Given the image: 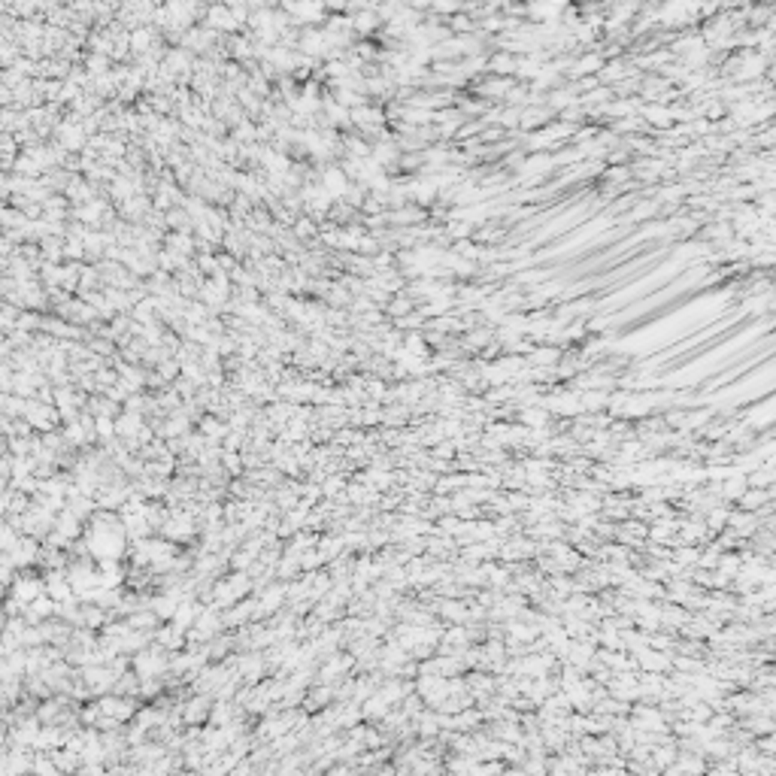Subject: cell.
Returning <instances> with one entry per match:
<instances>
[{
  "instance_id": "cell-1",
  "label": "cell",
  "mask_w": 776,
  "mask_h": 776,
  "mask_svg": "<svg viewBox=\"0 0 776 776\" xmlns=\"http://www.w3.org/2000/svg\"><path fill=\"white\" fill-rule=\"evenodd\" d=\"M640 110H643V122H652L655 128H671V122H673L671 106L649 103V106H640Z\"/></svg>"
},
{
  "instance_id": "cell-2",
  "label": "cell",
  "mask_w": 776,
  "mask_h": 776,
  "mask_svg": "<svg viewBox=\"0 0 776 776\" xmlns=\"http://www.w3.org/2000/svg\"><path fill=\"white\" fill-rule=\"evenodd\" d=\"M522 422L524 425H534V428H543L549 422V415H546L543 407H524L522 410Z\"/></svg>"
},
{
  "instance_id": "cell-3",
  "label": "cell",
  "mask_w": 776,
  "mask_h": 776,
  "mask_svg": "<svg viewBox=\"0 0 776 776\" xmlns=\"http://www.w3.org/2000/svg\"><path fill=\"white\" fill-rule=\"evenodd\" d=\"M655 209H658L655 204H640V207H634V209L628 212V219H631V222H643V216H652Z\"/></svg>"
}]
</instances>
